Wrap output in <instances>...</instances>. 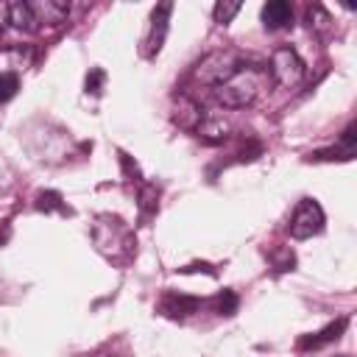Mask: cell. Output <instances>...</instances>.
I'll list each match as a JSON object with an SVG mask.
<instances>
[{
	"instance_id": "9",
	"label": "cell",
	"mask_w": 357,
	"mask_h": 357,
	"mask_svg": "<svg viewBox=\"0 0 357 357\" xmlns=\"http://www.w3.org/2000/svg\"><path fill=\"white\" fill-rule=\"evenodd\" d=\"M349 326V321L346 318H337V321H332V324H326L321 332H315V335H307V337H301L298 340V346L301 349H321V346H326V343H332V340H337L340 335H343V329Z\"/></svg>"
},
{
	"instance_id": "17",
	"label": "cell",
	"mask_w": 357,
	"mask_h": 357,
	"mask_svg": "<svg viewBox=\"0 0 357 357\" xmlns=\"http://www.w3.org/2000/svg\"><path fill=\"white\" fill-rule=\"evenodd\" d=\"M103 81H106V73H103L100 67H92V70H89V75H86V92H92V95H100V86H103Z\"/></svg>"
},
{
	"instance_id": "16",
	"label": "cell",
	"mask_w": 357,
	"mask_h": 357,
	"mask_svg": "<svg viewBox=\"0 0 357 357\" xmlns=\"http://www.w3.org/2000/svg\"><path fill=\"white\" fill-rule=\"evenodd\" d=\"M215 304H218V312H220V315H231V312L237 310V296H234L231 290H223Z\"/></svg>"
},
{
	"instance_id": "13",
	"label": "cell",
	"mask_w": 357,
	"mask_h": 357,
	"mask_svg": "<svg viewBox=\"0 0 357 357\" xmlns=\"http://www.w3.org/2000/svg\"><path fill=\"white\" fill-rule=\"evenodd\" d=\"M240 3H226V0H220V3H215V8H212V17H215V22H220V25H229L231 20H234V14H240Z\"/></svg>"
},
{
	"instance_id": "7",
	"label": "cell",
	"mask_w": 357,
	"mask_h": 357,
	"mask_svg": "<svg viewBox=\"0 0 357 357\" xmlns=\"http://www.w3.org/2000/svg\"><path fill=\"white\" fill-rule=\"evenodd\" d=\"M262 25L268 31H279L293 25V6L287 0H271L262 6Z\"/></svg>"
},
{
	"instance_id": "14",
	"label": "cell",
	"mask_w": 357,
	"mask_h": 357,
	"mask_svg": "<svg viewBox=\"0 0 357 357\" xmlns=\"http://www.w3.org/2000/svg\"><path fill=\"white\" fill-rule=\"evenodd\" d=\"M20 89V75L17 73H0V103L11 100Z\"/></svg>"
},
{
	"instance_id": "12",
	"label": "cell",
	"mask_w": 357,
	"mask_h": 357,
	"mask_svg": "<svg viewBox=\"0 0 357 357\" xmlns=\"http://www.w3.org/2000/svg\"><path fill=\"white\" fill-rule=\"evenodd\" d=\"M198 298H190V296H167L165 298V304H162V310L167 312V315H190V312H195L198 310Z\"/></svg>"
},
{
	"instance_id": "19",
	"label": "cell",
	"mask_w": 357,
	"mask_h": 357,
	"mask_svg": "<svg viewBox=\"0 0 357 357\" xmlns=\"http://www.w3.org/2000/svg\"><path fill=\"white\" fill-rule=\"evenodd\" d=\"M112 357H114V354H112Z\"/></svg>"
},
{
	"instance_id": "15",
	"label": "cell",
	"mask_w": 357,
	"mask_h": 357,
	"mask_svg": "<svg viewBox=\"0 0 357 357\" xmlns=\"http://www.w3.org/2000/svg\"><path fill=\"white\" fill-rule=\"evenodd\" d=\"M39 209H45V212H50V209H61V212H70L64 204H61V195L59 192H39V204H36Z\"/></svg>"
},
{
	"instance_id": "2",
	"label": "cell",
	"mask_w": 357,
	"mask_h": 357,
	"mask_svg": "<svg viewBox=\"0 0 357 357\" xmlns=\"http://www.w3.org/2000/svg\"><path fill=\"white\" fill-rule=\"evenodd\" d=\"M240 64H243V59H240L234 50H215V53L204 56V59L195 64L192 75H195L201 84L218 86V84H223L226 78H231V75L240 70Z\"/></svg>"
},
{
	"instance_id": "3",
	"label": "cell",
	"mask_w": 357,
	"mask_h": 357,
	"mask_svg": "<svg viewBox=\"0 0 357 357\" xmlns=\"http://www.w3.org/2000/svg\"><path fill=\"white\" fill-rule=\"evenodd\" d=\"M268 70V78L276 84V86H284V89H290V86H296L301 78H304V61H301V56L293 50V47H276L273 53H271V64L265 67Z\"/></svg>"
},
{
	"instance_id": "8",
	"label": "cell",
	"mask_w": 357,
	"mask_h": 357,
	"mask_svg": "<svg viewBox=\"0 0 357 357\" xmlns=\"http://www.w3.org/2000/svg\"><path fill=\"white\" fill-rule=\"evenodd\" d=\"M206 117V112H204V106L198 103V100H192V98H187V95H178V109H176V123L181 126V128H187V131H195L198 126H201V120Z\"/></svg>"
},
{
	"instance_id": "1",
	"label": "cell",
	"mask_w": 357,
	"mask_h": 357,
	"mask_svg": "<svg viewBox=\"0 0 357 357\" xmlns=\"http://www.w3.org/2000/svg\"><path fill=\"white\" fill-rule=\"evenodd\" d=\"M271 78H268V70L259 67V64H240V70L226 78L223 84L215 86V98L220 106L226 109H248L257 103V98L268 89Z\"/></svg>"
},
{
	"instance_id": "11",
	"label": "cell",
	"mask_w": 357,
	"mask_h": 357,
	"mask_svg": "<svg viewBox=\"0 0 357 357\" xmlns=\"http://www.w3.org/2000/svg\"><path fill=\"white\" fill-rule=\"evenodd\" d=\"M195 134L206 142V145H218V142H223L226 137H229V126L223 123V120H218V117H204L201 120V126L195 128Z\"/></svg>"
},
{
	"instance_id": "6",
	"label": "cell",
	"mask_w": 357,
	"mask_h": 357,
	"mask_svg": "<svg viewBox=\"0 0 357 357\" xmlns=\"http://www.w3.org/2000/svg\"><path fill=\"white\" fill-rule=\"evenodd\" d=\"M31 11H33L39 25L42 22L45 25H59V22L67 20L70 3H64V0H36V3H31Z\"/></svg>"
},
{
	"instance_id": "4",
	"label": "cell",
	"mask_w": 357,
	"mask_h": 357,
	"mask_svg": "<svg viewBox=\"0 0 357 357\" xmlns=\"http://www.w3.org/2000/svg\"><path fill=\"white\" fill-rule=\"evenodd\" d=\"M324 223H326V215H324L321 204L312 201V198H301L296 204L293 215H290V226L287 229H290L293 240H310V237L324 231Z\"/></svg>"
},
{
	"instance_id": "5",
	"label": "cell",
	"mask_w": 357,
	"mask_h": 357,
	"mask_svg": "<svg viewBox=\"0 0 357 357\" xmlns=\"http://www.w3.org/2000/svg\"><path fill=\"white\" fill-rule=\"evenodd\" d=\"M170 14H173V3H159L151 11V28H148V36H145V56L148 59H153L162 50V45H165Z\"/></svg>"
},
{
	"instance_id": "18",
	"label": "cell",
	"mask_w": 357,
	"mask_h": 357,
	"mask_svg": "<svg viewBox=\"0 0 357 357\" xmlns=\"http://www.w3.org/2000/svg\"><path fill=\"white\" fill-rule=\"evenodd\" d=\"M3 25H8V3L0 0V28H3Z\"/></svg>"
},
{
	"instance_id": "10",
	"label": "cell",
	"mask_w": 357,
	"mask_h": 357,
	"mask_svg": "<svg viewBox=\"0 0 357 357\" xmlns=\"http://www.w3.org/2000/svg\"><path fill=\"white\" fill-rule=\"evenodd\" d=\"M8 25H14L17 31H25V33H33V31L39 28V22H36V17H33L28 0L8 3Z\"/></svg>"
}]
</instances>
